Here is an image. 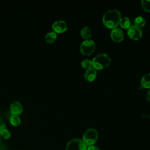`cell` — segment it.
<instances>
[{
  "label": "cell",
  "instance_id": "17",
  "mask_svg": "<svg viewBox=\"0 0 150 150\" xmlns=\"http://www.w3.org/2000/svg\"><path fill=\"white\" fill-rule=\"evenodd\" d=\"M81 66L83 68L86 69L93 67L92 61L90 59H84V60H82V62H81Z\"/></svg>",
  "mask_w": 150,
  "mask_h": 150
},
{
  "label": "cell",
  "instance_id": "24",
  "mask_svg": "<svg viewBox=\"0 0 150 150\" xmlns=\"http://www.w3.org/2000/svg\"><path fill=\"white\" fill-rule=\"evenodd\" d=\"M1 140H2V137H1V135L0 134V144H1Z\"/></svg>",
  "mask_w": 150,
  "mask_h": 150
},
{
  "label": "cell",
  "instance_id": "9",
  "mask_svg": "<svg viewBox=\"0 0 150 150\" xmlns=\"http://www.w3.org/2000/svg\"><path fill=\"white\" fill-rule=\"evenodd\" d=\"M10 111L12 115H19L23 111V106L21 103L18 101H14L12 102L9 107Z\"/></svg>",
  "mask_w": 150,
  "mask_h": 150
},
{
  "label": "cell",
  "instance_id": "20",
  "mask_svg": "<svg viewBox=\"0 0 150 150\" xmlns=\"http://www.w3.org/2000/svg\"><path fill=\"white\" fill-rule=\"evenodd\" d=\"M5 128H6L5 124L4 122L2 121V120L0 118V133L3 129H4Z\"/></svg>",
  "mask_w": 150,
  "mask_h": 150
},
{
  "label": "cell",
  "instance_id": "4",
  "mask_svg": "<svg viewBox=\"0 0 150 150\" xmlns=\"http://www.w3.org/2000/svg\"><path fill=\"white\" fill-rule=\"evenodd\" d=\"M96 49V44L91 39H88L83 41L80 47L81 53L86 56L91 55L94 52Z\"/></svg>",
  "mask_w": 150,
  "mask_h": 150
},
{
  "label": "cell",
  "instance_id": "7",
  "mask_svg": "<svg viewBox=\"0 0 150 150\" xmlns=\"http://www.w3.org/2000/svg\"><path fill=\"white\" fill-rule=\"evenodd\" d=\"M52 29L56 33H63L67 29V25L63 20L56 21L52 24Z\"/></svg>",
  "mask_w": 150,
  "mask_h": 150
},
{
  "label": "cell",
  "instance_id": "15",
  "mask_svg": "<svg viewBox=\"0 0 150 150\" xmlns=\"http://www.w3.org/2000/svg\"><path fill=\"white\" fill-rule=\"evenodd\" d=\"M134 23V25H135V26L140 28H142V27L145 26V23H146V21L142 16H137L135 18Z\"/></svg>",
  "mask_w": 150,
  "mask_h": 150
},
{
  "label": "cell",
  "instance_id": "19",
  "mask_svg": "<svg viewBox=\"0 0 150 150\" xmlns=\"http://www.w3.org/2000/svg\"><path fill=\"white\" fill-rule=\"evenodd\" d=\"M2 138H4V139H8L10 138L11 137V133L9 132V130H8L7 129H3L1 133H0Z\"/></svg>",
  "mask_w": 150,
  "mask_h": 150
},
{
  "label": "cell",
  "instance_id": "5",
  "mask_svg": "<svg viewBox=\"0 0 150 150\" xmlns=\"http://www.w3.org/2000/svg\"><path fill=\"white\" fill-rule=\"evenodd\" d=\"M66 150H87V146L83 140L75 138L68 142Z\"/></svg>",
  "mask_w": 150,
  "mask_h": 150
},
{
  "label": "cell",
  "instance_id": "14",
  "mask_svg": "<svg viewBox=\"0 0 150 150\" xmlns=\"http://www.w3.org/2000/svg\"><path fill=\"white\" fill-rule=\"evenodd\" d=\"M119 25L122 28L128 29L131 26V21L128 17L121 18Z\"/></svg>",
  "mask_w": 150,
  "mask_h": 150
},
{
  "label": "cell",
  "instance_id": "3",
  "mask_svg": "<svg viewBox=\"0 0 150 150\" xmlns=\"http://www.w3.org/2000/svg\"><path fill=\"white\" fill-rule=\"evenodd\" d=\"M98 132L94 128H88L84 133L83 141L86 146L94 145L97 141Z\"/></svg>",
  "mask_w": 150,
  "mask_h": 150
},
{
  "label": "cell",
  "instance_id": "11",
  "mask_svg": "<svg viewBox=\"0 0 150 150\" xmlns=\"http://www.w3.org/2000/svg\"><path fill=\"white\" fill-rule=\"evenodd\" d=\"M141 86L145 88H150V73L144 75L141 79Z\"/></svg>",
  "mask_w": 150,
  "mask_h": 150
},
{
  "label": "cell",
  "instance_id": "12",
  "mask_svg": "<svg viewBox=\"0 0 150 150\" xmlns=\"http://www.w3.org/2000/svg\"><path fill=\"white\" fill-rule=\"evenodd\" d=\"M80 35L83 38L88 40L91 36V30L89 27L84 26L81 29Z\"/></svg>",
  "mask_w": 150,
  "mask_h": 150
},
{
  "label": "cell",
  "instance_id": "10",
  "mask_svg": "<svg viewBox=\"0 0 150 150\" xmlns=\"http://www.w3.org/2000/svg\"><path fill=\"white\" fill-rule=\"evenodd\" d=\"M97 70L93 67H91L86 70L84 73V79L87 82L93 81L97 77Z\"/></svg>",
  "mask_w": 150,
  "mask_h": 150
},
{
  "label": "cell",
  "instance_id": "16",
  "mask_svg": "<svg viewBox=\"0 0 150 150\" xmlns=\"http://www.w3.org/2000/svg\"><path fill=\"white\" fill-rule=\"evenodd\" d=\"M9 121L13 126H18L21 124L20 118L16 115H11L9 117Z\"/></svg>",
  "mask_w": 150,
  "mask_h": 150
},
{
  "label": "cell",
  "instance_id": "23",
  "mask_svg": "<svg viewBox=\"0 0 150 150\" xmlns=\"http://www.w3.org/2000/svg\"><path fill=\"white\" fill-rule=\"evenodd\" d=\"M142 117L143 118H148L150 120V114H148V115H142Z\"/></svg>",
  "mask_w": 150,
  "mask_h": 150
},
{
  "label": "cell",
  "instance_id": "21",
  "mask_svg": "<svg viewBox=\"0 0 150 150\" xmlns=\"http://www.w3.org/2000/svg\"><path fill=\"white\" fill-rule=\"evenodd\" d=\"M87 150H100V149L97 146L93 145L91 146H88Z\"/></svg>",
  "mask_w": 150,
  "mask_h": 150
},
{
  "label": "cell",
  "instance_id": "13",
  "mask_svg": "<svg viewBox=\"0 0 150 150\" xmlns=\"http://www.w3.org/2000/svg\"><path fill=\"white\" fill-rule=\"evenodd\" d=\"M57 38V34L54 31L49 32L45 35V40L47 43H53Z\"/></svg>",
  "mask_w": 150,
  "mask_h": 150
},
{
  "label": "cell",
  "instance_id": "6",
  "mask_svg": "<svg viewBox=\"0 0 150 150\" xmlns=\"http://www.w3.org/2000/svg\"><path fill=\"white\" fill-rule=\"evenodd\" d=\"M128 36L134 40H138L142 37V32L141 29L135 25H131V26L127 29Z\"/></svg>",
  "mask_w": 150,
  "mask_h": 150
},
{
  "label": "cell",
  "instance_id": "8",
  "mask_svg": "<svg viewBox=\"0 0 150 150\" xmlns=\"http://www.w3.org/2000/svg\"><path fill=\"white\" fill-rule=\"evenodd\" d=\"M111 38L115 42L120 43L124 39V33L121 29L118 28H114L111 32Z\"/></svg>",
  "mask_w": 150,
  "mask_h": 150
},
{
  "label": "cell",
  "instance_id": "22",
  "mask_svg": "<svg viewBox=\"0 0 150 150\" xmlns=\"http://www.w3.org/2000/svg\"><path fill=\"white\" fill-rule=\"evenodd\" d=\"M146 99L147 101H150V89H149L146 94Z\"/></svg>",
  "mask_w": 150,
  "mask_h": 150
},
{
  "label": "cell",
  "instance_id": "18",
  "mask_svg": "<svg viewBox=\"0 0 150 150\" xmlns=\"http://www.w3.org/2000/svg\"><path fill=\"white\" fill-rule=\"evenodd\" d=\"M141 2L143 9L146 12H150V1L142 0Z\"/></svg>",
  "mask_w": 150,
  "mask_h": 150
},
{
  "label": "cell",
  "instance_id": "2",
  "mask_svg": "<svg viewBox=\"0 0 150 150\" xmlns=\"http://www.w3.org/2000/svg\"><path fill=\"white\" fill-rule=\"evenodd\" d=\"M91 61L93 67L96 70H101L107 67L111 60L107 54L100 53L95 56Z\"/></svg>",
  "mask_w": 150,
  "mask_h": 150
},
{
  "label": "cell",
  "instance_id": "1",
  "mask_svg": "<svg viewBox=\"0 0 150 150\" xmlns=\"http://www.w3.org/2000/svg\"><path fill=\"white\" fill-rule=\"evenodd\" d=\"M121 18V14L119 11L117 9H110L103 15V23L106 28L113 29L119 25Z\"/></svg>",
  "mask_w": 150,
  "mask_h": 150
}]
</instances>
